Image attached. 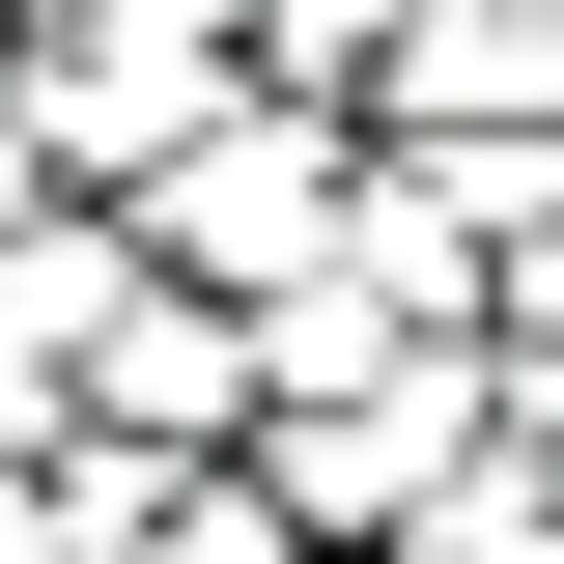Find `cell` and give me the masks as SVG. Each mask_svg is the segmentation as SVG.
<instances>
[{"label": "cell", "mask_w": 564, "mask_h": 564, "mask_svg": "<svg viewBox=\"0 0 564 564\" xmlns=\"http://www.w3.org/2000/svg\"><path fill=\"white\" fill-rule=\"evenodd\" d=\"M339 226H367V85H226L170 170H141V254L170 282H339Z\"/></svg>", "instance_id": "obj_1"}, {"label": "cell", "mask_w": 564, "mask_h": 564, "mask_svg": "<svg viewBox=\"0 0 564 564\" xmlns=\"http://www.w3.org/2000/svg\"><path fill=\"white\" fill-rule=\"evenodd\" d=\"M0 57H29V113H57V170H85V198H141L226 85H282V57H254V0H29Z\"/></svg>", "instance_id": "obj_2"}, {"label": "cell", "mask_w": 564, "mask_h": 564, "mask_svg": "<svg viewBox=\"0 0 564 564\" xmlns=\"http://www.w3.org/2000/svg\"><path fill=\"white\" fill-rule=\"evenodd\" d=\"M254 395H282L254 282H170V254H141V282H113V339H85V423H141V452H254Z\"/></svg>", "instance_id": "obj_3"}, {"label": "cell", "mask_w": 564, "mask_h": 564, "mask_svg": "<svg viewBox=\"0 0 564 564\" xmlns=\"http://www.w3.org/2000/svg\"><path fill=\"white\" fill-rule=\"evenodd\" d=\"M367 113H564V0H423L367 57Z\"/></svg>", "instance_id": "obj_4"}, {"label": "cell", "mask_w": 564, "mask_h": 564, "mask_svg": "<svg viewBox=\"0 0 564 564\" xmlns=\"http://www.w3.org/2000/svg\"><path fill=\"white\" fill-rule=\"evenodd\" d=\"M395 564H564V452H536V423H480V452H452V508H423Z\"/></svg>", "instance_id": "obj_5"}, {"label": "cell", "mask_w": 564, "mask_h": 564, "mask_svg": "<svg viewBox=\"0 0 564 564\" xmlns=\"http://www.w3.org/2000/svg\"><path fill=\"white\" fill-rule=\"evenodd\" d=\"M395 29H423V0H254V57H282V85H367Z\"/></svg>", "instance_id": "obj_6"}, {"label": "cell", "mask_w": 564, "mask_h": 564, "mask_svg": "<svg viewBox=\"0 0 564 564\" xmlns=\"http://www.w3.org/2000/svg\"><path fill=\"white\" fill-rule=\"evenodd\" d=\"M29 198H85V170H57V113H29V57H0V226Z\"/></svg>", "instance_id": "obj_7"}, {"label": "cell", "mask_w": 564, "mask_h": 564, "mask_svg": "<svg viewBox=\"0 0 564 564\" xmlns=\"http://www.w3.org/2000/svg\"><path fill=\"white\" fill-rule=\"evenodd\" d=\"M367 564H395V536H367Z\"/></svg>", "instance_id": "obj_8"}]
</instances>
